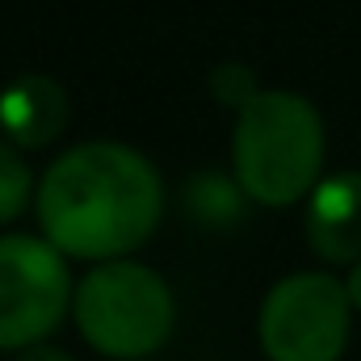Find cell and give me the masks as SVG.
<instances>
[{"label":"cell","mask_w":361,"mask_h":361,"mask_svg":"<svg viewBox=\"0 0 361 361\" xmlns=\"http://www.w3.org/2000/svg\"><path fill=\"white\" fill-rule=\"evenodd\" d=\"M0 130L8 147H47L68 130V92L59 80L30 72L0 89Z\"/></svg>","instance_id":"obj_7"},{"label":"cell","mask_w":361,"mask_h":361,"mask_svg":"<svg viewBox=\"0 0 361 361\" xmlns=\"http://www.w3.org/2000/svg\"><path fill=\"white\" fill-rule=\"evenodd\" d=\"M180 210H185V219L193 227L231 231L248 214V193H244V185L231 177V173L206 169V173L185 177V185H180Z\"/></svg>","instance_id":"obj_8"},{"label":"cell","mask_w":361,"mask_h":361,"mask_svg":"<svg viewBox=\"0 0 361 361\" xmlns=\"http://www.w3.org/2000/svg\"><path fill=\"white\" fill-rule=\"evenodd\" d=\"M345 294H349V307H357V311H361V261L353 265L349 281H345Z\"/></svg>","instance_id":"obj_12"},{"label":"cell","mask_w":361,"mask_h":361,"mask_svg":"<svg viewBox=\"0 0 361 361\" xmlns=\"http://www.w3.org/2000/svg\"><path fill=\"white\" fill-rule=\"evenodd\" d=\"M349 345V294L328 273H290L261 302L269 361H341Z\"/></svg>","instance_id":"obj_4"},{"label":"cell","mask_w":361,"mask_h":361,"mask_svg":"<svg viewBox=\"0 0 361 361\" xmlns=\"http://www.w3.org/2000/svg\"><path fill=\"white\" fill-rule=\"evenodd\" d=\"M72 298L63 252L34 235H0V349H30L59 328Z\"/></svg>","instance_id":"obj_5"},{"label":"cell","mask_w":361,"mask_h":361,"mask_svg":"<svg viewBox=\"0 0 361 361\" xmlns=\"http://www.w3.org/2000/svg\"><path fill=\"white\" fill-rule=\"evenodd\" d=\"M17 361H76V357L63 353V349H55V345H30V349H21Z\"/></svg>","instance_id":"obj_11"},{"label":"cell","mask_w":361,"mask_h":361,"mask_svg":"<svg viewBox=\"0 0 361 361\" xmlns=\"http://www.w3.org/2000/svg\"><path fill=\"white\" fill-rule=\"evenodd\" d=\"M210 92H214L219 105H231V109H244V105H252V101L261 97L257 72L244 68V63H219V68L210 72Z\"/></svg>","instance_id":"obj_10"},{"label":"cell","mask_w":361,"mask_h":361,"mask_svg":"<svg viewBox=\"0 0 361 361\" xmlns=\"http://www.w3.org/2000/svg\"><path fill=\"white\" fill-rule=\"evenodd\" d=\"M30 185H34V177H30V164L21 160V152L8 147V143H0V227L13 223L25 210Z\"/></svg>","instance_id":"obj_9"},{"label":"cell","mask_w":361,"mask_h":361,"mask_svg":"<svg viewBox=\"0 0 361 361\" xmlns=\"http://www.w3.org/2000/svg\"><path fill=\"white\" fill-rule=\"evenodd\" d=\"M164 210V185L126 143H80L38 180L47 244L80 261H118L139 248Z\"/></svg>","instance_id":"obj_1"},{"label":"cell","mask_w":361,"mask_h":361,"mask_svg":"<svg viewBox=\"0 0 361 361\" xmlns=\"http://www.w3.org/2000/svg\"><path fill=\"white\" fill-rule=\"evenodd\" d=\"M307 240L332 265L361 261V173H332L311 189Z\"/></svg>","instance_id":"obj_6"},{"label":"cell","mask_w":361,"mask_h":361,"mask_svg":"<svg viewBox=\"0 0 361 361\" xmlns=\"http://www.w3.org/2000/svg\"><path fill=\"white\" fill-rule=\"evenodd\" d=\"M235 180L252 202L290 206L315 189L324 169V118L298 92L265 89L235 114Z\"/></svg>","instance_id":"obj_2"},{"label":"cell","mask_w":361,"mask_h":361,"mask_svg":"<svg viewBox=\"0 0 361 361\" xmlns=\"http://www.w3.org/2000/svg\"><path fill=\"white\" fill-rule=\"evenodd\" d=\"M177 302L169 281L135 261H105L76 290V324L105 357H147L173 336Z\"/></svg>","instance_id":"obj_3"}]
</instances>
